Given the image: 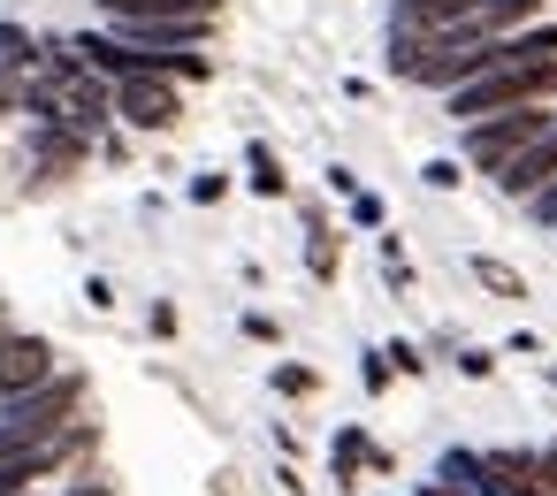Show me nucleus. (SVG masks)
I'll list each match as a JSON object with an SVG mask.
<instances>
[{"label":"nucleus","mask_w":557,"mask_h":496,"mask_svg":"<svg viewBox=\"0 0 557 496\" xmlns=\"http://www.w3.org/2000/svg\"><path fill=\"white\" fill-rule=\"evenodd\" d=\"M549 123H557L549 100H534V108H504V115H473V123H466V161H473L481 176H496V169H504L519 146H534Z\"/></svg>","instance_id":"obj_3"},{"label":"nucleus","mask_w":557,"mask_h":496,"mask_svg":"<svg viewBox=\"0 0 557 496\" xmlns=\"http://www.w3.org/2000/svg\"><path fill=\"white\" fill-rule=\"evenodd\" d=\"M329 466H336V481L351 488V481L374 466V443H367V427H336V443H329Z\"/></svg>","instance_id":"obj_9"},{"label":"nucleus","mask_w":557,"mask_h":496,"mask_svg":"<svg viewBox=\"0 0 557 496\" xmlns=\"http://www.w3.org/2000/svg\"><path fill=\"white\" fill-rule=\"evenodd\" d=\"M382 359H389V374H420V367H428V359H420L405 336H397V344H382Z\"/></svg>","instance_id":"obj_14"},{"label":"nucleus","mask_w":557,"mask_h":496,"mask_svg":"<svg viewBox=\"0 0 557 496\" xmlns=\"http://www.w3.org/2000/svg\"><path fill=\"white\" fill-rule=\"evenodd\" d=\"M450 100V123H473V115H504V108H534V100H557V54L549 62H496L466 85L443 92Z\"/></svg>","instance_id":"obj_1"},{"label":"nucleus","mask_w":557,"mask_h":496,"mask_svg":"<svg viewBox=\"0 0 557 496\" xmlns=\"http://www.w3.org/2000/svg\"><path fill=\"white\" fill-rule=\"evenodd\" d=\"M24 496H32V488H24Z\"/></svg>","instance_id":"obj_26"},{"label":"nucleus","mask_w":557,"mask_h":496,"mask_svg":"<svg viewBox=\"0 0 557 496\" xmlns=\"http://www.w3.org/2000/svg\"><path fill=\"white\" fill-rule=\"evenodd\" d=\"M222 191H230V176H191V199H199V207H214Z\"/></svg>","instance_id":"obj_21"},{"label":"nucleus","mask_w":557,"mask_h":496,"mask_svg":"<svg viewBox=\"0 0 557 496\" xmlns=\"http://www.w3.org/2000/svg\"><path fill=\"white\" fill-rule=\"evenodd\" d=\"M527 207H534V222H542V230H557V176H549V184H542Z\"/></svg>","instance_id":"obj_17"},{"label":"nucleus","mask_w":557,"mask_h":496,"mask_svg":"<svg viewBox=\"0 0 557 496\" xmlns=\"http://www.w3.org/2000/svg\"><path fill=\"white\" fill-rule=\"evenodd\" d=\"M245 184H252L260 199H283V191H290V176H283V161H275V146H260V138L245 146Z\"/></svg>","instance_id":"obj_10"},{"label":"nucleus","mask_w":557,"mask_h":496,"mask_svg":"<svg viewBox=\"0 0 557 496\" xmlns=\"http://www.w3.org/2000/svg\"><path fill=\"white\" fill-rule=\"evenodd\" d=\"M359 382H367V389L382 397V389H389V359H382V351H367V367H359Z\"/></svg>","instance_id":"obj_19"},{"label":"nucleus","mask_w":557,"mask_h":496,"mask_svg":"<svg viewBox=\"0 0 557 496\" xmlns=\"http://www.w3.org/2000/svg\"><path fill=\"white\" fill-rule=\"evenodd\" d=\"M549 176H557V123H549L534 146H519V153L496 169V191H504V199H534Z\"/></svg>","instance_id":"obj_6"},{"label":"nucleus","mask_w":557,"mask_h":496,"mask_svg":"<svg viewBox=\"0 0 557 496\" xmlns=\"http://www.w3.org/2000/svg\"><path fill=\"white\" fill-rule=\"evenodd\" d=\"M420 176H428V191H458V184H466V176H458V161H428Z\"/></svg>","instance_id":"obj_15"},{"label":"nucleus","mask_w":557,"mask_h":496,"mask_svg":"<svg viewBox=\"0 0 557 496\" xmlns=\"http://www.w3.org/2000/svg\"><path fill=\"white\" fill-rule=\"evenodd\" d=\"M351 222H359V230H382V199H374V191H351Z\"/></svg>","instance_id":"obj_16"},{"label":"nucleus","mask_w":557,"mask_h":496,"mask_svg":"<svg viewBox=\"0 0 557 496\" xmlns=\"http://www.w3.org/2000/svg\"><path fill=\"white\" fill-rule=\"evenodd\" d=\"M534 481H542V496H557V443L534 450Z\"/></svg>","instance_id":"obj_20"},{"label":"nucleus","mask_w":557,"mask_h":496,"mask_svg":"<svg viewBox=\"0 0 557 496\" xmlns=\"http://www.w3.org/2000/svg\"><path fill=\"white\" fill-rule=\"evenodd\" d=\"M473 283L496 290V298H527V275H519L511 260H496V252H473Z\"/></svg>","instance_id":"obj_11"},{"label":"nucleus","mask_w":557,"mask_h":496,"mask_svg":"<svg viewBox=\"0 0 557 496\" xmlns=\"http://www.w3.org/2000/svg\"><path fill=\"white\" fill-rule=\"evenodd\" d=\"M275 389H283V397H313V389H321V374H313L306 359H283V367H275Z\"/></svg>","instance_id":"obj_13"},{"label":"nucleus","mask_w":557,"mask_h":496,"mask_svg":"<svg viewBox=\"0 0 557 496\" xmlns=\"http://www.w3.org/2000/svg\"><path fill=\"white\" fill-rule=\"evenodd\" d=\"M77 405H85V374H62V367H54L39 389H24V397H0V458H9V450H32V443L54 435V427H70Z\"/></svg>","instance_id":"obj_2"},{"label":"nucleus","mask_w":557,"mask_h":496,"mask_svg":"<svg viewBox=\"0 0 557 496\" xmlns=\"http://www.w3.org/2000/svg\"><path fill=\"white\" fill-rule=\"evenodd\" d=\"M108 100H115V115H123L131 131H153V138L184 123V85L161 77V70H131V77H115Z\"/></svg>","instance_id":"obj_4"},{"label":"nucleus","mask_w":557,"mask_h":496,"mask_svg":"<svg viewBox=\"0 0 557 496\" xmlns=\"http://www.w3.org/2000/svg\"><path fill=\"white\" fill-rule=\"evenodd\" d=\"M458 367H466L473 382H488V374H496V351H458Z\"/></svg>","instance_id":"obj_22"},{"label":"nucleus","mask_w":557,"mask_h":496,"mask_svg":"<svg viewBox=\"0 0 557 496\" xmlns=\"http://www.w3.org/2000/svg\"><path fill=\"white\" fill-rule=\"evenodd\" d=\"M245 336H252V344H275V336H283V328H275V321H268V313H245Z\"/></svg>","instance_id":"obj_23"},{"label":"nucleus","mask_w":557,"mask_h":496,"mask_svg":"<svg viewBox=\"0 0 557 496\" xmlns=\"http://www.w3.org/2000/svg\"><path fill=\"white\" fill-rule=\"evenodd\" d=\"M420 496H466V488H458V481H428Z\"/></svg>","instance_id":"obj_24"},{"label":"nucleus","mask_w":557,"mask_h":496,"mask_svg":"<svg viewBox=\"0 0 557 496\" xmlns=\"http://www.w3.org/2000/svg\"><path fill=\"white\" fill-rule=\"evenodd\" d=\"M54 374V344L47 336H32V328H9L0 336V397H24V389H39Z\"/></svg>","instance_id":"obj_5"},{"label":"nucleus","mask_w":557,"mask_h":496,"mask_svg":"<svg viewBox=\"0 0 557 496\" xmlns=\"http://www.w3.org/2000/svg\"><path fill=\"white\" fill-rule=\"evenodd\" d=\"M0 70H16V77H24V70H39V39H32V32H16V24H0Z\"/></svg>","instance_id":"obj_12"},{"label":"nucleus","mask_w":557,"mask_h":496,"mask_svg":"<svg viewBox=\"0 0 557 496\" xmlns=\"http://www.w3.org/2000/svg\"><path fill=\"white\" fill-rule=\"evenodd\" d=\"M0 336H9V306H0Z\"/></svg>","instance_id":"obj_25"},{"label":"nucleus","mask_w":557,"mask_h":496,"mask_svg":"<svg viewBox=\"0 0 557 496\" xmlns=\"http://www.w3.org/2000/svg\"><path fill=\"white\" fill-rule=\"evenodd\" d=\"M0 115H24V77L0 70Z\"/></svg>","instance_id":"obj_18"},{"label":"nucleus","mask_w":557,"mask_h":496,"mask_svg":"<svg viewBox=\"0 0 557 496\" xmlns=\"http://www.w3.org/2000/svg\"><path fill=\"white\" fill-rule=\"evenodd\" d=\"M108 24H138V16H222V0H100Z\"/></svg>","instance_id":"obj_8"},{"label":"nucleus","mask_w":557,"mask_h":496,"mask_svg":"<svg viewBox=\"0 0 557 496\" xmlns=\"http://www.w3.org/2000/svg\"><path fill=\"white\" fill-rule=\"evenodd\" d=\"M32 153H39V176H70V169H77V161L92 153V138H85L77 123H39Z\"/></svg>","instance_id":"obj_7"}]
</instances>
